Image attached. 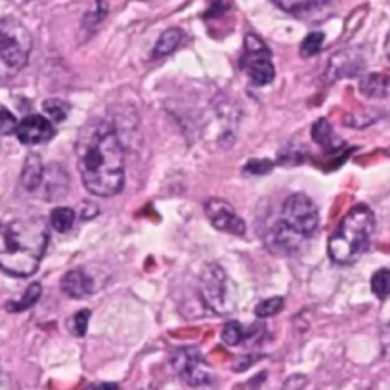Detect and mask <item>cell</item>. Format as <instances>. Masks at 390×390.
<instances>
[{"label":"cell","instance_id":"obj_1","mask_svg":"<svg viewBox=\"0 0 390 390\" xmlns=\"http://www.w3.org/2000/svg\"><path fill=\"white\" fill-rule=\"evenodd\" d=\"M77 169L83 186L98 197H113L125 186V150L109 120L86 123L75 142Z\"/></svg>","mask_w":390,"mask_h":390},{"label":"cell","instance_id":"obj_2","mask_svg":"<svg viewBox=\"0 0 390 390\" xmlns=\"http://www.w3.org/2000/svg\"><path fill=\"white\" fill-rule=\"evenodd\" d=\"M50 241L42 218H15L0 222V270L14 278H29L40 266Z\"/></svg>","mask_w":390,"mask_h":390},{"label":"cell","instance_id":"obj_3","mask_svg":"<svg viewBox=\"0 0 390 390\" xmlns=\"http://www.w3.org/2000/svg\"><path fill=\"white\" fill-rule=\"evenodd\" d=\"M375 232V214L368 205H356L348 210L327 243V253L335 264L346 266L356 263L371 243Z\"/></svg>","mask_w":390,"mask_h":390},{"label":"cell","instance_id":"obj_4","mask_svg":"<svg viewBox=\"0 0 390 390\" xmlns=\"http://www.w3.org/2000/svg\"><path fill=\"white\" fill-rule=\"evenodd\" d=\"M33 38L27 27L14 17L0 22V81L17 75L29 61Z\"/></svg>","mask_w":390,"mask_h":390},{"label":"cell","instance_id":"obj_5","mask_svg":"<svg viewBox=\"0 0 390 390\" xmlns=\"http://www.w3.org/2000/svg\"><path fill=\"white\" fill-rule=\"evenodd\" d=\"M203 302L217 314H230L235 306L233 302V286L228 274L220 264H209L205 266L199 283Z\"/></svg>","mask_w":390,"mask_h":390},{"label":"cell","instance_id":"obj_6","mask_svg":"<svg viewBox=\"0 0 390 390\" xmlns=\"http://www.w3.org/2000/svg\"><path fill=\"white\" fill-rule=\"evenodd\" d=\"M281 222L302 237H312L320 228V210L308 195L292 194L283 203Z\"/></svg>","mask_w":390,"mask_h":390},{"label":"cell","instance_id":"obj_7","mask_svg":"<svg viewBox=\"0 0 390 390\" xmlns=\"http://www.w3.org/2000/svg\"><path fill=\"white\" fill-rule=\"evenodd\" d=\"M241 69L247 73L251 83L256 84V86H266L276 77L270 48L264 45L263 38H258L253 33H249L245 37V50H243V56H241Z\"/></svg>","mask_w":390,"mask_h":390},{"label":"cell","instance_id":"obj_8","mask_svg":"<svg viewBox=\"0 0 390 390\" xmlns=\"http://www.w3.org/2000/svg\"><path fill=\"white\" fill-rule=\"evenodd\" d=\"M173 368L189 387H203L212 381V375L203 361L201 352L192 346L178 348L173 354Z\"/></svg>","mask_w":390,"mask_h":390},{"label":"cell","instance_id":"obj_9","mask_svg":"<svg viewBox=\"0 0 390 390\" xmlns=\"http://www.w3.org/2000/svg\"><path fill=\"white\" fill-rule=\"evenodd\" d=\"M205 212L209 217L210 224L214 226L217 230L232 235H245V222L243 218L235 212L232 205L224 199L212 197L205 203Z\"/></svg>","mask_w":390,"mask_h":390},{"label":"cell","instance_id":"obj_10","mask_svg":"<svg viewBox=\"0 0 390 390\" xmlns=\"http://www.w3.org/2000/svg\"><path fill=\"white\" fill-rule=\"evenodd\" d=\"M54 134H56L54 123L42 115H27L17 123V128H15L17 140L25 146L45 143L52 140Z\"/></svg>","mask_w":390,"mask_h":390},{"label":"cell","instance_id":"obj_11","mask_svg":"<svg viewBox=\"0 0 390 390\" xmlns=\"http://www.w3.org/2000/svg\"><path fill=\"white\" fill-rule=\"evenodd\" d=\"M60 287L63 295H68L69 299H86L96 291V281L84 268H73V270L65 272Z\"/></svg>","mask_w":390,"mask_h":390},{"label":"cell","instance_id":"obj_12","mask_svg":"<svg viewBox=\"0 0 390 390\" xmlns=\"http://www.w3.org/2000/svg\"><path fill=\"white\" fill-rule=\"evenodd\" d=\"M364 69V58L358 50H343L337 52L329 60L327 77L331 81H337L343 77H354Z\"/></svg>","mask_w":390,"mask_h":390},{"label":"cell","instance_id":"obj_13","mask_svg":"<svg viewBox=\"0 0 390 390\" xmlns=\"http://www.w3.org/2000/svg\"><path fill=\"white\" fill-rule=\"evenodd\" d=\"M300 240H302V235L292 232L291 228H287L283 222H279L268 235V247L279 255H289L299 249Z\"/></svg>","mask_w":390,"mask_h":390},{"label":"cell","instance_id":"obj_14","mask_svg":"<svg viewBox=\"0 0 390 390\" xmlns=\"http://www.w3.org/2000/svg\"><path fill=\"white\" fill-rule=\"evenodd\" d=\"M42 182H45V166H42V161H40L37 153H29L27 159H25V165H23L22 171L23 188L29 189V192H35V189L42 186Z\"/></svg>","mask_w":390,"mask_h":390},{"label":"cell","instance_id":"obj_15","mask_svg":"<svg viewBox=\"0 0 390 390\" xmlns=\"http://www.w3.org/2000/svg\"><path fill=\"white\" fill-rule=\"evenodd\" d=\"M182 38H184V33L178 27H171L165 33H161V37L153 46V58H165L169 54H173L180 46Z\"/></svg>","mask_w":390,"mask_h":390},{"label":"cell","instance_id":"obj_16","mask_svg":"<svg viewBox=\"0 0 390 390\" xmlns=\"http://www.w3.org/2000/svg\"><path fill=\"white\" fill-rule=\"evenodd\" d=\"M312 138H314V142L318 146H322L323 150H335V132H333V128H331L329 120L327 119H318L314 123V127H312Z\"/></svg>","mask_w":390,"mask_h":390},{"label":"cell","instance_id":"obj_17","mask_svg":"<svg viewBox=\"0 0 390 390\" xmlns=\"http://www.w3.org/2000/svg\"><path fill=\"white\" fill-rule=\"evenodd\" d=\"M42 295V287L40 283H31L27 287V291L23 292V297L20 300H10L6 304L8 312H23V310H29L31 306H35Z\"/></svg>","mask_w":390,"mask_h":390},{"label":"cell","instance_id":"obj_18","mask_svg":"<svg viewBox=\"0 0 390 390\" xmlns=\"http://www.w3.org/2000/svg\"><path fill=\"white\" fill-rule=\"evenodd\" d=\"M389 81L381 73H369L361 79V94L368 98H383L387 96Z\"/></svg>","mask_w":390,"mask_h":390},{"label":"cell","instance_id":"obj_19","mask_svg":"<svg viewBox=\"0 0 390 390\" xmlns=\"http://www.w3.org/2000/svg\"><path fill=\"white\" fill-rule=\"evenodd\" d=\"M42 111L52 123H63L68 119L69 111H71V105L65 100H60V98H48L42 102Z\"/></svg>","mask_w":390,"mask_h":390},{"label":"cell","instance_id":"obj_20","mask_svg":"<svg viewBox=\"0 0 390 390\" xmlns=\"http://www.w3.org/2000/svg\"><path fill=\"white\" fill-rule=\"evenodd\" d=\"M75 224V210L69 209V207H56L50 212V226H52L56 232L65 233L69 232Z\"/></svg>","mask_w":390,"mask_h":390},{"label":"cell","instance_id":"obj_21","mask_svg":"<svg viewBox=\"0 0 390 390\" xmlns=\"http://www.w3.org/2000/svg\"><path fill=\"white\" fill-rule=\"evenodd\" d=\"M276 6H279L281 10H286L289 14H308L310 10H315L318 6H322L325 0H274Z\"/></svg>","mask_w":390,"mask_h":390},{"label":"cell","instance_id":"obj_22","mask_svg":"<svg viewBox=\"0 0 390 390\" xmlns=\"http://www.w3.org/2000/svg\"><path fill=\"white\" fill-rule=\"evenodd\" d=\"M371 291L377 299L384 300L390 297V270L389 268H381L371 276Z\"/></svg>","mask_w":390,"mask_h":390},{"label":"cell","instance_id":"obj_23","mask_svg":"<svg viewBox=\"0 0 390 390\" xmlns=\"http://www.w3.org/2000/svg\"><path fill=\"white\" fill-rule=\"evenodd\" d=\"M323 40H325V35H323L322 31L308 33L304 40H302V45H300V56L302 58H312L315 54H320L323 48Z\"/></svg>","mask_w":390,"mask_h":390},{"label":"cell","instance_id":"obj_24","mask_svg":"<svg viewBox=\"0 0 390 390\" xmlns=\"http://www.w3.org/2000/svg\"><path fill=\"white\" fill-rule=\"evenodd\" d=\"M247 337L245 327L237 322H228L222 327V343L228 346H237L240 343H243Z\"/></svg>","mask_w":390,"mask_h":390},{"label":"cell","instance_id":"obj_25","mask_svg":"<svg viewBox=\"0 0 390 390\" xmlns=\"http://www.w3.org/2000/svg\"><path fill=\"white\" fill-rule=\"evenodd\" d=\"M283 310V297H272V299H266L263 302H258L255 306V315L256 318H272V315L279 314Z\"/></svg>","mask_w":390,"mask_h":390},{"label":"cell","instance_id":"obj_26","mask_svg":"<svg viewBox=\"0 0 390 390\" xmlns=\"http://www.w3.org/2000/svg\"><path fill=\"white\" fill-rule=\"evenodd\" d=\"M88 322H91V310L83 308V310H79V312L71 315V320L68 322V327L75 337H84V333L88 329Z\"/></svg>","mask_w":390,"mask_h":390},{"label":"cell","instance_id":"obj_27","mask_svg":"<svg viewBox=\"0 0 390 390\" xmlns=\"http://www.w3.org/2000/svg\"><path fill=\"white\" fill-rule=\"evenodd\" d=\"M105 15H107V0H96V8L92 10L91 14L84 15L83 23L88 22V27H86V29L94 31V29H98V25H100V23L104 22Z\"/></svg>","mask_w":390,"mask_h":390},{"label":"cell","instance_id":"obj_28","mask_svg":"<svg viewBox=\"0 0 390 390\" xmlns=\"http://www.w3.org/2000/svg\"><path fill=\"white\" fill-rule=\"evenodd\" d=\"M272 169H274V163L268 159H251L247 165L243 166V173L258 176V174H268Z\"/></svg>","mask_w":390,"mask_h":390},{"label":"cell","instance_id":"obj_29","mask_svg":"<svg viewBox=\"0 0 390 390\" xmlns=\"http://www.w3.org/2000/svg\"><path fill=\"white\" fill-rule=\"evenodd\" d=\"M15 128H17V120L14 115L6 107H0V134H15Z\"/></svg>","mask_w":390,"mask_h":390},{"label":"cell","instance_id":"obj_30","mask_svg":"<svg viewBox=\"0 0 390 390\" xmlns=\"http://www.w3.org/2000/svg\"><path fill=\"white\" fill-rule=\"evenodd\" d=\"M381 350L387 360H390V322L381 331Z\"/></svg>","mask_w":390,"mask_h":390},{"label":"cell","instance_id":"obj_31","mask_svg":"<svg viewBox=\"0 0 390 390\" xmlns=\"http://www.w3.org/2000/svg\"><path fill=\"white\" fill-rule=\"evenodd\" d=\"M306 384V377L304 375H292L286 381V389L283 390H302V387Z\"/></svg>","mask_w":390,"mask_h":390},{"label":"cell","instance_id":"obj_32","mask_svg":"<svg viewBox=\"0 0 390 390\" xmlns=\"http://www.w3.org/2000/svg\"><path fill=\"white\" fill-rule=\"evenodd\" d=\"M81 217H83V220H91V218L98 217V207L94 205V203H83V212H81Z\"/></svg>","mask_w":390,"mask_h":390},{"label":"cell","instance_id":"obj_33","mask_svg":"<svg viewBox=\"0 0 390 390\" xmlns=\"http://www.w3.org/2000/svg\"><path fill=\"white\" fill-rule=\"evenodd\" d=\"M98 390H119V384H115V383L98 384Z\"/></svg>","mask_w":390,"mask_h":390},{"label":"cell","instance_id":"obj_34","mask_svg":"<svg viewBox=\"0 0 390 390\" xmlns=\"http://www.w3.org/2000/svg\"><path fill=\"white\" fill-rule=\"evenodd\" d=\"M384 54H387V58L390 60V31L389 35H387V40H384Z\"/></svg>","mask_w":390,"mask_h":390},{"label":"cell","instance_id":"obj_35","mask_svg":"<svg viewBox=\"0 0 390 390\" xmlns=\"http://www.w3.org/2000/svg\"><path fill=\"white\" fill-rule=\"evenodd\" d=\"M233 390H251V389H249L247 383H245V384H237V387H235Z\"/></svg>","mask_w":390,"mask_h":390},{"label":"cell","instance_id":"obj_36","mask_svg":"<svg viewBox=\"0 0 390 390\" xmlns=\"http://www.w3.org/2000/svg\"><path fill=\"white\" fill-rule=\"evenodd\" d=\"M84 390H98V384H88Z\"/></svg>","mask_w":390,"mask_h":390},{"label":"cell","instance_id":"obj_37","mask_svg":"<svg viewBox=\"0 0 390 390\" xmlns=\"http://www.w3.org/2000/svg\"><path fill=\"white\" fill-rule=\"evenodd\" d=\"M387 153H389V155H390V148H389V151H387Z\"/></svg>","mask_w":390,"mask_h":390}]
</instances>
